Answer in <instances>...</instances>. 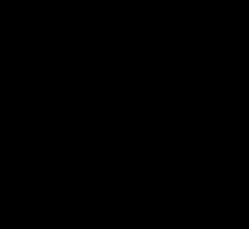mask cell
<instances>
[]
</instances>
